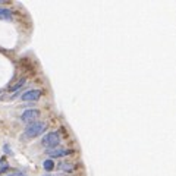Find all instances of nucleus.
Here are the masks:
<instances>
[{
	"instance_id": "obj_4",
	"label": "nucleus",
	"mask_w": 176,
	"mask_h": 176,
	"mask_svg": "<svg viewBox=\"0 0 176 176\" xmlns=\"http://www.w3.org/2000/svg\"><path fill=\"white\" fill-rule=\"evenodd\" d=\"M41 95V91L40 90H29V91H25V93L21 95V99L24 101H35V100L40 99Z\"/></svg>"
},
{
	"instance_id": "obj_10",
	"label": "nucleus",
	"mask_w": 176,
	"mask_h": 176,
	"mask_svg": "<svg viewBox=\"0 0 176 176\" xmlns=\"http://www.w3.org/2000/svg\"><path fill=\"white\" fill-rule=\"evenodd\" d=\"M62 169L66 172H72V166L71 165H62Z\"/></svg>"
},
{
	"instance_id": "obj_1",
	"label": "nucleus",
	"mask_w": 176,
	"mask_h": 176,
	"mask_svg": "<svg viewBox=\"0 0 176 176\" xmlns=\"http://www.w3.org/2000/svg\"><path fill=\"white\" fill-rule=\"evenodd\" d=\"M46 129H47V123L46 122H38V121L31 122L27 126V129H25V137L35 138L38 135H41V134H44Z\"/></svg>"
},
{
	"instance_id": "obj_6",
	"label": "nucleus",
	"mask_w": 176,
	"mask_h": 176,
	"mask_svg": "<svg viewBox=\"0 0 176 176\" xmlns=\"http://www.w3.org/2000/svg\"><path fill=\"white\" fill-rule=\"evenodd\" d=\"M12 18V12L9 9H5V7H0V19H6L9 21Z\"/></svg>"
},
{
	"instance_id": "obj_2",
	"label": "nucleus",
	"mask_w": 176,
	"mask_h": 176,
	"mask_svg": "<svg viewBox=\"0 0 176 176\" xmlns=\"http://www.w3.org/2000/svg\"><path fill=\"white\" fill-rule=\"evenodd\" d=\"M43 145L44 147H47L49 150H53L56 148L59 143H60V137H59V134L57 132H49V134H46L43 137Z\"/></svg>"
},
{
	"instance_id": "obj_9",
	"label": "nucleus",
	"mask_w": 176,
	"mask_h": 176,
	"mask_svg": "<svg viewBox=\"0 0 176 176\" xmlns=\"http://www.w3.org/2000/svg\"><path fill=\"white\" fill-rule=\"evenodd\" d=\"M9 169V165H7V161H6L5 159L0 160V173H3L5 170H7Z\"/></svg>"
},
{
	"instance_id": "obj_11",
	"label": "nucleus",
	"mask_w": 176,
	"mask_h": 176,
	"mask_svg": "<svg viewBox=\"0 0 176 176\" xmlns=\"http://www.w3.org/2000/svg\"><path fill=\"white\" fill-rule=\"evenodd\" d=\"M46 176H51V175H46Z\"/></svg>"
},
{
	"instance_id": "obj_7",
	"label": "nucleus",
	"mask_w": 176,
	"mask_h": 176,
	"mask_svg": "<svg viewBox=\"0 0 176 176\" xmlns=\"http://www.w3.org/2000/svg\"><path fill=\"white\" fill-rule=\"evenodd\" d=\"M43 167L46 169L47 172H50V170H53V167H55V163H53V160H46L43 163Z\"/></svg>"
},
{
	"instance_id": "obj_3",
	"label": "nucleus",
	"mask_w": 176,
	"mask_h": 176,
	"mask_svg": "<svg viewBox=\"0 0 176 176\" xmlns=\"http://www.w3.org/2000/svg\"><path fill=\"white\" fill-rule=\"evenodd\" d=\"M40 116V112L35 109H29L25 110L24 113L21 115V121L22 122H35V119Z\"/></svg>"
},
{
	"instance_id": "obj_8",
	"label": "nucleus",
	"mask_w": 176,
	"mask_h": 176,
	"mask_svg": "<svg viewBox=\"0 0 176 176\" xmlns=\"http://www.w3.org/2000/svg\"><path fill=\"white\" fill-rule=\"evenodd\" d=\"M22 85H25V78H21V79H19V81H18L13 87H11V91H16L18 88H21Z\"/></svg>"
},
{
	"instance_id": "obj_5",
	"label": "nucleus",
	"mask_w": 176,
	"mask_h": 176,
	"mask_svg": "<svg viewBox=\"0 0 176 176\" xmlns=\"http://www.w3.org/2000/svg\"><path fill=\"white\" fill-rule=\"evenodd\" d=\"M50 157H63V156H69L71 154V150H66V148H53L47 151Z\"/></svg>"
}]
</instances>
